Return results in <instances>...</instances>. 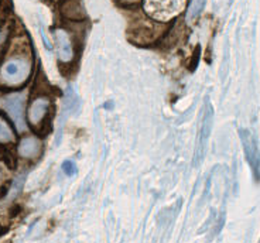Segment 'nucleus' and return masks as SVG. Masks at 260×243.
Instances as JSON below:
<instances>
[{
	"instance_id": "1",
	"label": "nucleus",
	"mask_w": 260,
	"mask_h": 243,
	"mask_svg": "<svg viewBox=\"0 0 260 243\" xmlns=\"http://www.w3.org/2000/svg\"><path fill=\"white\" fill-rule=\"evenodd\" d=\"M0 108L10 116L14 126L19 131H24L27 129L26 122V93L13 92L5 95L0 98Z\"/></svg>"
},
{
	"instance_id": "2",
	"label": "nucleus",
	"mask_w": 260,
	"mask_h": 243,
	"mask_svg": "<svg viewBox=\"0 0 260 243\" xmlns=\"http://www.w3.org/2000/svg\"><path fill=\"white\" fill-rule=\"evenodd\" d=\"M214 111L208 99H205V106L202 112V122L200 131H198V138H197V150H195V165L200 164L202 157L205 156L207 145H208L209 134H211V126H212V119H214Z\"/></svg>"
},
{
	"instance_id": "3",
	"label": "nucleus",
	"mask_w": 260,
	"mask_h": 243,
	"mask_svg": "<svg viewBox=\"0 0 260 243\" xmlns=\"http://www.w3.org/2000/svg\"><path fill=\"white\" fill-rule=\"evenodd\" d=\"M30 73V66L24 58H12L2 68V78L10 85L24 82Z\"/></svg>"
},
{
	"instance_id": "4",
	"label": "nucleus",
	"mask_w": 260,
	"mask_h": 243,
	"mask_svg": "<svg viewBox=\"0 0 260 243\" xmlns=\"http://www.w3.org/2000/svg\"><path fill=\"white\" fill-rule=\"evenodd\" d=\"M184 6V0H146V9L160 20H167L178 13Z\"/></svg>"
},
{
	"instance_id": "5",
	"label": "nucleus",
	"mask_w": 260,
	"mask_h": 243,
	"mask_svg": "<svg viewBox=\"0 0 260 243\" xmlns=\"http://www.w3.org/2000/svg\"><path fill=\"white\" fill-rule=\"evenodd\" d=\"M242 145L246 154L247 163L250 164V168L253 171L254 180L259 181V150H257V142L252 134V131L241 130Z\"/></svg>"
},
{
	"instance_id": "6",
	"label": "nucleus",
	"mask_w": 260,
	"mask_h": 243,
	"mask_svg": "<svg viewBox=\"0 0 260 243\" xmlns=\"http://www.w3.org/2000/svg\"><path fill=\"white\" fill-rule=\"evenodd\" d=\"M50 109V99L44 98H37L30 106V111H28V120L34 127L43 123V120L46 119L47 112Z\"/></svg>"
},
{
	"instance_id": "7",
	"label": "nucleus",
	"mask_w": 260,
	"mask_h": 243,
	"mask_svg": "<svg viewBox=\"0 0 260 243\" xmlns=\"http://www.w3.org/2000/svg\"><path fill=\"white\" fill-rule=\"evenodd\" d=\"M54 39H55V47H57V53L61 61H71L74 51H72L71 41L68 34L62 31V30H55L54 31Z\"/></svg>"
},
{
	"instance_id": "8",
	"label": "nucleus",
	"mask_w": 260,
	"mask_h": 243,
	"mask_svg": "<svg viewBox=\"0 0 260 243\" xmlns=\"http://www.w3.org/2000/svg\"><path fill=\"white\" fill-rule=\"evenodd\" d=\"M41 143L37 137H26L21 140L19 146V154L24 158L36 157L40 153Z\"/></svg>"
},
{
	"instance_id": "9",
	"label": "nucleus",
	"mask_w": 260,
	"mask_h": 243,
	"mask_svg": "<svg viewBox=\"0 0 260 243\" xmlns=\"http://www.w3.org/2000/svg\"><path fill=\"white\" fill-rule=\"evenodd\" d=\"M205 2L207 0H192V3L188 7V13H187V19L192 20L195 19L198 14L201 13V10L205 6Z\"/></svg>"
},
{
	"instance_id": "10",
	"label": "nucleus",
	"mask_w": 260,
	"mask_h": 243,
	"mask_svg": "<svg viewBox=\"0 0 260 243\" xmlns=\"http://www.w3.org/2000/svg\"><path fill=\"white\" fill-rule=\"evenodd\" d=\"M14 140L13 131L10 130V127L0 119V143H10Z\"/></svg>"
},
{
	"instance_id": "11",
	"label": "nucleus",
	"mask_w": 260,
	"mask_h": 243,
	"mask_svg": "<svg viewBox=\"0 0 260 243\" xmlns=\"http://www.w3.org/2000/svg\"><path fill=\"white\" fill-rule=\"evenodd\" d=\"M62 171H64L67 176H72V174L77 172V168H75V165H74L72 161H64L62 163Z\"/></svg>"
},
{
	"instance_id": "12",
	"label": "nucleus",
	"mask_w": 260,
	"mask_h": 243,
	"mask_svg": "<svg viewBox=\"0 0 260 243\" xmlns=\"http://www.w3.org/2000/svg\"><path fill=\"white\" fill-rule=\"evenodd\" d=\"M0 177H2V167H0Z\"/></svg>"
}]
</instances>
